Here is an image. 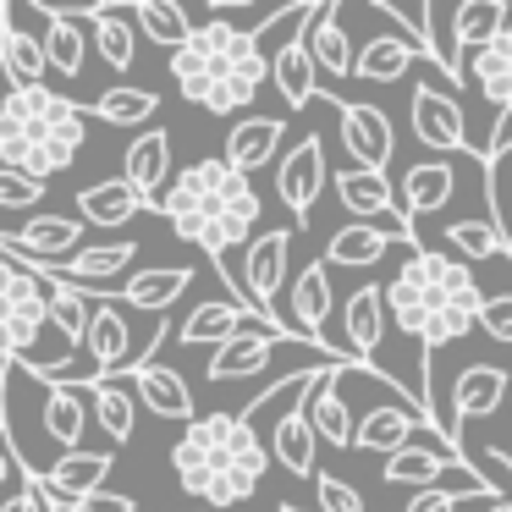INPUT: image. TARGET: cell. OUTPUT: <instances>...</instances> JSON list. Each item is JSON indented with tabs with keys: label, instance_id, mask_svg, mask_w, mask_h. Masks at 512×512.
Instances as JSON below:
<instances>
[{
	"label": "cell",
	"instance_id": "b9f144b4",
	"mask_svg": "<svg viewBox=\"0 0 512 512\" xmlns=\"http://www.w3.org/2000/svg\"><path fill=\"white\" fill-rule=\"evenodd\" d=\"M133 28H144L149 45H166V50H182L193 34L188 12H182L177 0H138L133 6Z\"/></svg>",
	"mask_w": 512,
	"mask_h": 512
},
{
	"label": "cell",
	"instance_id": "11a10c76",
	"mask_svg": "<svg viewBox=\"0 0 512 512\" xmlns=\"http://www.w3.org/2000/svg\"><path fill=\"white\" fill-rule=\"evenodd\" d=\"M485 512H512V507H507V501H490V507H485Z\"/></svg>",
	"mask_w": 512,
	"mask_h": 512
},
{
	"label": "cell",
	"instance_id": "7dc6e473",
	"mask_svg": "<svg viewBox=\"0 0 512 512\" xmlns=\"http://www.w3.org/2000/svg\"><path fill=\"white\" fill-rule=\"evenodd\" d=\"M479 331H485L490 342H512V298L507 292H496V298L479 303Z\"/></svg>",
	"mask_w": 512,
	"mask_h": 512
},
{
	"label": "cell",
	"instance_id": "1f68e13d",
	"mask_svg": "<svg viewBox=\"0 0 512 512\" xmlns=\"http://www.w3.org/2000/svg\"><path fill=\"white\" fill-rule=\"evenodd\" d=\"M474 89L485 94L496 111H512V23L490 39L485 50H474V67H468Z\"/></svg>",
	"mask_w": 512,
	"mask_h": 512
},
{
	"label": "cell",
	"instance_id": "ffe728a7",
	"mask_svg": "<svg viewBox=\"0 0 512 512\" xmlns=\"http://www.w3.org/2000/svg\"><path fill=\"white\" fill-rule=\"evenodd\" d=\"M39 424H45V441H56L61 452H78V441L89 435V402H83V391L50 380L45 397H39Z\"/></svg>",
	"mask_w": 512,
	"mask_h": 512
},
{
	"label": "cell",
	"instance_id": "6f0895ef",
	"mask_svg": "<svg viewBox=\"0 0 512 512\" xmlns=\"http://www.w3.org/2000/svg\"><path fill=\"white\" fill-rule=\"evenodd\" d=\"M0 402H6V364H0Z\"/></svg>",
	"mask_w": 512,
	"mask_h": 512
},
{
	"label": "cell",
	"instance_id": "d590c367",
	"mask_svg": "<svg viewBox=\"0 0 512 512\" xmlns=\"http://www.w3.org/2000/svg\"><path fill=\"white\" fill-rule=\"evenodd\" d=\"M507 23H512L507 0H463V6L452 12V50H457V61H463V50H485Z\"/></svg>",
	"mask_w": 512,
	"mask_h": 512
},
{
	"label": "cell",
	"instance_id": "74e56055",
	"mask_svg": "<svg viewBox=\"0 0 512 512\" xmlns=\"http://www.w3.org/2000/svg\"><path fill=\"white\" fill-rule=\"evenodd\" d=\"M270 78H276V89H281V100H287V105H309V100H314V89H320V72H314L309 50H303V34L287 39V45L270 56Z\"/></svg>",
	"mask_w": 512,
	"mask_h": 512
},
{
	"label": "cell",
	"instance_id": "ee69618b",
	"mask_svg": "<svg viewBox=\"0 0 512 512\" xmlns=\"http://www.w3.org/2000/svg\"><path fill=\"white\" fill-rule=\"evenodd\" d=\"M446 248L463 265H485V259L507 254V232H501V221H446Z\"/></svg>",
	"mask_w": 512,
	"mask_h": 512
},
{
	"label": "cell",
	"instance_id": "d6986e66",
	"mask_svg": "<svg viewBox=\"0 0 512 512\" xmlns=\"http://www.w3.org/2000/svg\"><path fill=\"white\" fill-rule=\"evenodd\" d=\"M501 397H507V369L501 364H468L463 375H457L452 386V435L463 430L468 419H485V413L501 408Z\"/></svg>",
	"mask_w": 512,
	"mask_h": 512
},
{
	"label": "cell",
	"instance_id": "ac0fdd59",
	"mask_svg": "<svg viewBox=\"0 0 512 512\" xmlns=\"http://www.w3.org/2000/svg\"><path fill=\"white\" fill-rule=\"evenodd\" d=\"M248 303H237V298H210V303H199V309H188V320L177 325V342L182 347H221V342H232L237 331H248ZM276 331V325H270ZM287 336V331H281ZM298 342V336H292Z\"/></svg>",
	"mask_w": 512,
	"mask_h": 512
},
{
	"label": "cell",
	"instance_id": "836d02e7",
	"mask_svg": "<svg viewBox=\"0 0 512 512\" xmlns=\"http://www.w3.org/2000/svg\"><path fill=\"white\" fill-rule=\"evenodd\" d=\"M276 336L265 331H237L232 342H221L210 353V380H243V375H259V369L276 358Z\"/></svg>",
	"mask_w": 512,
	"mask_h": 512
},
{
	"label": "cell",
	"instance_id": "2e32d148",
	"mask_svg": "<svg viewBox=\"0 0 512 512\" xmlns=\"http://www.w3.org/2000/svg\"><path fill=\"white\" fill-rule=\"evenodd\" d=\"M111 479V452H61L50 468H39V490H50L56 501H83L94 490H105Z\"/></svg>",
	"mask_w": 512,
	"mask_h": 512
},
{
	"label": "cell",
	"instance_id": "f907efd6",
	"mask_svg": "<svg viewBox=\"0 0 512 512\" xmlns=\"http://www.w3.org/2000/svg\"><path fill=\"white\" fill-rule=\"evenodd\" d=\"M0 512H39V474H23V468H17V490L0 501Z\"/></svg>",
	"mask_w": 512,
	"mask_h": 512
},
{
	"label": "cell",
	"instance_id": "8992f818",
	"mask_svg": "<svg viewBox=\"0 0 512 512\" xmlns=\"http://www.w3.org/2000/svg\"><path fill=\"white\" fill-rule=\"evenodd\" d=\"M287 265H292V226H276V232H259L243 254V287H237V303L259 314L265 325L292 336V325H281L276 303H281V287H287Z\"/></svg>",
	"mask_w": 512,
	"mask_h": 512
},
{
	"label": "cell",
	"instance_id": "e0dca14e",
	"mask_svg": "<svg viewBox=\"0 0 512 512\" xmlns=\"http://www.w3.org/2000/svg\"><path fill=\"white\" fill-rule=\"evenodd\" d=\"M171 177V133H160V127H149V133H138L133 144H127V160H122V182L144 199V210H155L160 199V182Z\"/></svg>",
	"mask_w": 512,
	"mask_h": 512
},
{
	"label": "cell",
	"instance_id": "f35d334b",
	"mask_svg": "<svg viewBox=\"0 0 512 512\" xmlns=\"http://www.w3.org/2000/svg\"><path fill=\"white\" fill-rule=\"evenodd\" d=\"M83 320H89V292H78V287H67V281L50 276V281H45V325L56 331V342L78 353Z\"/></svg>",
	"mask_w": 512,
	"mask_h": 512
},
{
	"label": "cell",
	"instance_id": "603a6c76",
	"mask_svg": "<svg viewBox=\"0 0 512 512\" xmlns=\"http://www.w3.org/2000/svg\"><path fill=\"white\" fill-rule=\"evenodd\" d=\"M336 199H342V210L358 215L364 226L386 221V215L397 210V193H391V177H386V171H358V166L336 171Z\"/></svg>",
	"mask_w": 512,
	"mask_h": 512
},
{
	"label": "cell",
	"instance_id": "30bf717a",
	"mask_svg": "<svg viewBox=\"0 0 512 512\" xmlns=\"http://www.w3.org/2000/svg\"><path fill=\"white\" fill-rule=\"evenodd\" d=\"M325 177H331V171H325V144L320 138H303V144H292L287 155L276 160V193H281V204L298 215V226L309 221V210L320 204Z\"/></svg>",
	"mask_w": 512,
	"mask_h": 512
},
{
	"label": "cell",
	"instance_id": "ab89813d",
	"mask_svg": "<svg viewBox=\"0 0 512 512\" xmlns=\"http://www.w3.org/2000/svg\"><path fill=\"white\" fill-rule=\"evenodd\" d=\"M386 248H391V237H386V232H375V226L353 221V226H342V232H336L331 243H325V265L369 270V265H380V259H386Z\"/></svg>",
	"mask_w": 512,
	"mask_h": 512
},
{
	"label": "cell",
	"instance_id": "7a4b0ae2",
	"mask_svg": "<svg viewBox=\"0 0 512 512\" xmlns=\"http://www.w3.org/2000/svg\"><path fill=\"white\" fill-rule=\"evenodd\" d=\"M171 468H177L182 490L215 507H237L259 490V479L270 474V452L254 435V424H243L237 413H204L182 430V441L171 446Z\"/></svg>",
	"mask_w": 512,
	"mask_h": 512
},
{
	"label": "cell",
	"instance_id": "9c48e42d",
	"mask_svg": "<svg viewBox=\"0 0 512 512\" xmlns=\"http://www.w3.org/2000/svg\"><path fill=\"white\" fill-rule=\"evenodd\" d=\"M347 364H325L309 375V397H298L303 419H309V435L325 446H353V408H347V397L336 391V380H342Z\"/></svg>",
	"mask_w": 512,
	"mask_h": 512
},
{
	"label": "cell",
	"instance_id": "f546056e",
	"mask_svg": "<svg viewBox=\"0 0 512 512\" xmlns=\"http://www.w3.org/2000/svg\"><path fill=\"white\" fill-rule=\"evenodd\" d=\"M342 320H347V347L358 353V364H369V353H380V336H386V303H380L375 281H364L358 292H347Z\"/></svg>",
	"mask_w": 512,
	"mask_h": 512
},
{
	"label": "cell",
	"instance_id": "cb8c5ba5",
	"mask_svg": "<svg viewBox=\"0 0 512 512\" xmlns=\"http://www.w3.org/2000/svg\"><path fill=\"white\" fill-rule=\"evenodd\" d=\"M67 386L83 391V402H89V419L100 424L111 441H133L138 402H133V391H127L122 380H67Z\"/></svg>",
	"mask_w": 512,
	"mask_h": 512
},
{
	"label": "cell",
	"instance_id": "6da1fadb",
	"mask_svg": "<svg viewBox=\"0 0 512 512\" xmlns=\"http://www.w3.org/2000/svg\"><path fill=\"white\" fill-rule=\"evenodd\" d=\"M155 210L171 221L177 237L199 243L215 259H232V248H243L254 237V221L265 204H259L254 182L243 171H232L226 160H199L160 193Z\"/></svg>",
	"mask_w": 512,
	"mask_h": 512
},
{
	"label": "cell",
	"instance_id": "c3c4849f",
	"mask_svg": "<svg viewBox=\"0 0 512 512\" xmlns=\"http://www.w3.org/2000/svg\"><path fill=\"white\" fill-rule=\"evenodd\" d=\"M314 490H320V512H364L358 490H353V485H342V479H331V474L314 479Z\"/></svg>",
	"mask_w": 512,
	"mask_h": 512
},
{
	"label": "cell",
	"instance_id": "8fae6325",
	"mask_svg": "<svg viewBox=\"0 0 512 512\" xmlns=\"http://www.w3.org/2000/svg\"><path fill=\"white\" fill-rule=\"evenodd\" d=\"M342 144H347V155H353L358 171H386L391 149H397V133H391L386 111L358 105V100H342Z\"/></svg>",
	"mask_w": 512,
	"mask_h": 512
},
{
	"label": "cell",
	"instance_id": "f1b7e54d",
	"mask_svg": "<svg viewBox=\"0 0 512 512\" xmlns=\"http://www.w3.org/2000/svg\"><path fill=\"white\" fill-rule=\"evenodd\" d=\"M0 72L12 78V89H45V50H39L34 34H23V28L6 17V6H0Z\"/></svg>",
	"mask_w": 512,
	"mask_h": 512
},
{
	"label": "cell",
	"instance_id": "4316f807",
	"mask_svg": "<svg viewBox=\"0 0 512 512\" xmlns=\"http://www.w3.org/2000/svg\"><path fill=\"white\" fill-rule=\"evenodd\" d=\"M413 424H430L424 413L402 408V402H380V408H369L364 419H353V446H364V452H402L413 435Z\"/></svg>",
	"mask_w": 512,
	"mask_h": 512
},
{
	"label": "cell",
	"instance_id": "3957f363",
	"mask_svg": "<svg viewBox=\"0 0 512 512\" xmlns=\"http://www.w3.org/2000/svg\"><path fill=\"white\" fill-rule=\"evenodd\" d=\"M83 105L56 89H6L0 100V166L45 182L78 160L83 149Z\"/></svg>",
	"mask_w": 512,
	"mask_h": 512
},
{
	"label": "cell",
	"instance_id": "484cf974",
	"mask_svg": "<svg viewBox=\"0 0 512 512\" xmlns=\"http://www.w3.org/2000/svg\"><path fill=\"white\" fill-rule=\"evenodd\" d=\"M45 23H39V50H45V67H56L61 78H78L83 61H89V34H83V23L72 12H39Z\"/></svg>",
	"mask_w": 512,
	"mask_h": 512
},
{
	"label": "cell",
	"instance_id": "5bb4252c",
	"mask_svg": "<svg viewBox=\"0 0 512 512\" xmlns=\"http://www.w3.org/2000/svg\"><path fill=\"white\" fill-rule=\"evenodd\" d=\"M111 380H127V386L144 397V408L160 413V419H188V424L199 419V413H193V386L171 364H138V369H122V375H111Z\"/></svg>",
	"mask_w": 512,
	"mask_h": 512
},
{
	"label": "cell",
	"instance_id": "83f0119b",
	"mask_svg": "<svg viewBox=\"0 0 512 512\" xmlns=\"http://www.w3.org/2000/svg\"><path fill=\"white\" fill-rule=\"evenodd\" d=\"M188 287H193V270L188 265H144L138 276H127V287H122V298H116V303H133V309L166 314Z\"/></svg>",
	"mask_w": 512,
	"mask_h": 512
},
{
	"label": "cell",
	"instance_id": "f5cc1de1",
	"mask_svg": "<svg viewBox=\"0 0 512 512\" xmlns=\"http://www.w3.org/2000/svg\"><path fill=\"white\" fill-rule=\"evenodd\" d=\"M6 479H17V457L6 446V430H0V490H6Z\"/></svg>",
	"mask_w": 512,
	"mask_h": 512
},
{
	"label": "cell",
	"instance_id": "9f6ffc18",
	"mask_svg": "<svg viewBox=\"0 0 512 512\" xmlns=\"http://www.w3.org/2000/svg\"><path fill=\"white\" fill-rule=\"evenodd\" d=\"M276 512H309V507H292V501H281V507Z\"/></svg>",
	"mask_w": 512,
	"mask_h": 512
},
{
	"label": "cell",
	"instance_id": "9a60e30c",
	"mask_svg": "<svg viewBox=\"0 0 512 512\" xmlns=\"http://www.w3.org/2000/svg\"><path fill=\"white\" fill-rule=\"evenodd\" d=\"M303 50H309L314 72H331V78H353V39L342 34V6L320 0L303 23Z\"/></svg>",
	"mask_w": 512,
	"mask_h": 512
},
{
	"label": "cell",
	"instance_id": "7c38bea8",
	"mask_svg": "<svg viewBox=\"0 0 512 512\" xmlns=\"http://www.w3.org/2000/svg\"><path fill=\"white\" fill-rule=\"evenodd\" d=\"M72 17L83 23V34H89V45L100 50V61L111 72H127L138 56V28L133 17L122 12V6H67Z\"/></svg>",
	"mask_w": 512,
	"mask_h": 512
},
{
	"label": "cell",
	"instance_id": "52a82bcc",
	"mask_svg": "<svg viewBox=\"0 0 512 512\" xmlns=\"http://www.w3.org/2000/svg\"><path fill=\"white\" fill-rule=\"evenodd\" d=\"M78 353L94 364L89 380H111V375H122V369L133 364V331H127V314H122L116 298H105V292L89 298V320H83Z\"/></svg>",
	"mask_w": 512,
	"mask_h": 512
},
{
	"label": "cell",
	"instance_id": "7402d4cb",
	"mask_svg": "<svg viewBox=\"0 0 512 512\" xmlns=\"http://www.w3.org/2000/svg\"><path fill=\"white\" fill-rule=\"evenodd\" d=\"M281 138H287V127L276 122V116H248V122H237L232 133H226V166L232 171H259V166H270V160L281 155Z\"/></svg>",
	"mask_w": 512,
	"mask_h": 512
},
{
	"label": "cell",
	"instance_id": "60d3db41",
	"mask_svg": "<svg viewBox=\"0 0 512 512\" xmlns=\"http://www.w3.org/2000/svg\"><path fill=\"white\" fill-rule=\"evenodd\" d=\"M463 463V457H446V452H430V446H402V452L386 457V485H424L430 490L435 479H446L452 468Z\"/></svg>",
	"mask_w": 512,
	"mask_h": 512
},
{
	"label": "cell",
	"instance_id": "4dcf8cb0",
	"mask_svg": "<svg viewBox=\"0 0 512 512\" xmlns=\"http://www.w3.org/2000/svg\"><path fill=\"white\" fill-rule=\"evenodd\" d=\"M413 61H419V45L408 34H380L364 50H353V72L364 83H402L413 72Z\"/></svg>",
	"mask_w": 512,
	"mask_h": 512
},
{
	"label": "cell",
	"instance_id": "7bdbcfd3",
	"mask_svg": "<svg viewBox=\"0 0 512 512\" xmlns=\"http://www.w3.org/2000/svg\"><path fill=\"white\" fill-rule=\"evenodd\" d=\"M155 89H138V83H116V89H105L100 100L89 105V116H100L105 127H144L149 116H155Z\"/></svg>",
	"mask_w": 512,
	"mask_h": 512
},
{
	"label": "cell",
	"instance_id": "d4e9b609",
	"mask_svg": "<svg viewBox=\"0 0 512 512\" xmlns=\"http://www.w3.org/2000/svg\"><path fill=\"white\" fill-rule=\"evenodd\" d=\"M138 259V243H94V248H78L72 259H61L56 265V281H67V287H105V281H116L127 265Z\"/></svg>",
	"mask_w": 512,
	"mask_h": 512
},
{
	"label": "cell",
	"instance_id": "277c9868",
	"mask_svg": "<svg viewBox=\"0 0 512 512\" xmlns=\"http://www.w3.org/2000/svg\"><path fill=\"white\" fill-rule=\"evenodd\" d=\"M171 78H177L182 100L204 105L215 116H232V111H248L254 94L270 83V61L254 50L248 34L204 23L188 34L182 50H171Z\"/></svg>",
	"mask_w": 512,
	"mask_h": 512
},
{
	"label": "cell",
	"instance_id": "44dd1931",
	"mask_svg": "<svg viewBox=\"0 0 512 512\" xmlns=\"http://www.w3.org/2000/svg\"><path fill=\"white\" fill-rule=\"evenodd\" d=\"M292 314H298L292 331H298L309 347H325V320L336 314V292H331V276H325L320 259L292 281Z\"/></svg>",
	"mask_w": 512,
	"mask_h": 512
},
{
	"label": "cell",
	"instance_id": "680465c9",
	"mask_svg": "<svg viewBox=\"0 0 512 512\" xmlns=\"http://www.w3.org/2000/svg\"><path fill=\"white\" fill-rule=\"evenodd\" d=\"M204 512H210V507H204Z\"/></svg>",
	"mask_w": 512,
	"mask_h": 512
},
{
	"label": "cell",
	"instance_id": "681fc988",
	"mask_svg": "<svg viewBox=\"0 0 512 512\" xmlns=\"http://www.w3.org/2000/svg\"><path fill=\"white\" fill-rule=\"evenodd\" d=\"M67 512H138V501L122 496V490H94L83 501H67Z\"/></svg>",
	"mask_w": 512,
	"mask_h": 512
},
{
	"label": "cell",
	"instance_id": "4fadbf2b",
	"mask_svg": "<svg viewBox=\"0 0 512 512\" xmlns=\"http://www.w3.org/2000/svg\"><path fill=\"white\" fill-rule=\"evenodd\" d=\"M6 237V232H0ZM6 243L17 248V254L39 259V265H61V259H72L83 248V221H72V215H28L23 226H17V237H6Z\"/></svg>",
	"mask_w": 512,
	"mask_h": 512
},
{
	"label": "cell",
	"instance_id": "f6af8a7d",
	"mask_svg": "<svg viewBox=\"0 0 512 512\" xmlns=\"http://www.w3.org/2000/svg\"><path fill=\"white\" fill-rule=\"evenodd\" d=\"M468 468L485 479V490H501V501L512 507V452H501V446H485V452H479Z\"/></svg>",
	"mask_w": 512,
	"mask_h": 512
},
{
	"label": "cell",
	"instance_id": "bcb514c9",
	"mask_svg": "<svg viewBox=\"0 0 512 512\" xmlns=\"http://www.w3.org/2000/svg\"><path fill=\"white\" fill-rule=\"evenodd\" d=\"M45 199V182L23 177V171L0 166V210H34V204Z\"/></svg>",
	"mask_w": 512,
	"mask_h": 512
},
{
	"label": "cell",
	"instance_id": "5b68a950",
	"mask_svg": "<svg viewBox=\"0 0 512 512\" xmlns=\"http://www.w3.org/2000/svg\"><path fill=\"white\" fill-rule=\"evenodd\" d=\"M45 331V281L0 259V364L39 369Z\"/></svg>",
	"mask_w": 512,
	"mask_h": 512
},
{
	"label": "cell",
	"instance_id": "816d5d0a",
	"mask_svg": "<svg viewBox=\"0 0 512 512\" xmlns=\"http://www.w3.org/2000/svg\"><path fill=\"white\" fill-rule=\"evenodd\" d=\"M408 512H457V496L446 485H430V490H419V496L408 501Z\"/></svg>",
	"mask_w": 512,
	"mask_h": 512
},
{
	"label": "cell",
	"instance_id": "db71d44e",
	"mask_svg": "<svg viewBox=\"0 0 512 512\" xmlns=\"http://www.w3.org/2000/svg\"><path fill=\"white\" fill-rule=\"evenodd\" d=\"M39 512H67V501H56L50 490H39Z\"/></svg>",
	"mask_w": 512,
	"mask_h": 512
},
{
	"label": "cell",
	"instance_id": "d6a6232c",
	"mask_svg": "<svg viewBox=\"0 0 512 512\" xmlns=\"http://www.w3.org/2000/svg\"><path fill=\"white\" fill-rule=\"evenodd\" d=\"M270 463H281L287 474H298V479H314V452H320V441L309 435V419H303V408L292 402L287 413L276 419V435H270Z\"/></svg>",
	"mask_w": 512,
	"mask_h": 512
},
{
	"label": "cell",
	"instance_id": "e575fe53",
	"mask_svg": "<svg viewBox=\"0 0 512 512\" xmlns=\"http://www.w3.org/2000/svg\"><path fill=\"white\" fill-rule=\"evenodd\" d=\"M138 210H144V199H138L122 177H105V182H94V188L78 193V221L83 226H127Z\"/></svg>",
	"mask_w": 512,
	"mask_h": 512
},
{
	"label": "cell",
	"instance_id": "ba28073f",
	"mask_svg": "<svg viewBox=\"0 0 512 512\" xmlns=\"http://www.w3.org/2000/svg\"><path fill=\"white\" fill-rule=\"evenodd\" d=\"M408 116H413V138H419V144L446 149V155L468 149V122H463V105H457V94L435 89V83H413Z\"/></svg>",
	"mask_w": 512,
	"mask_h": 512
},
{
	"label": "cell",
	"instance_id": "8d00e7d4",
	"mask_svg": "<svg viewBox=\"0 0 512 512\" xmlns=\"http://www.w3.org/2000/svg\"><path fill=\"white\" fill-rule=\"evenodd\" d=\"M452 193H457L452 166H441V160L408 166V177H402V215H435V210L452 204Z\"/></svg>",
	"mask_w": 512,
	"mask_h": 512
}]
</instances>
